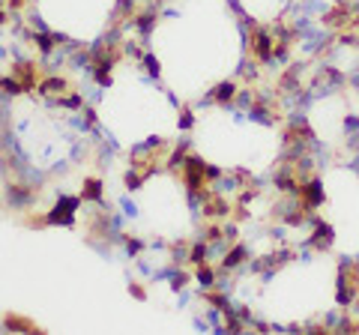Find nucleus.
Wrapping results in <instances>:
<instances>
[{"label":"nucleus","instance_id":"f257e3e1","mask_svg":"<svg viewBox=\"0 0 359 335\" xmlns=\"http://www.w3.org/2000/svg\"><path fill=\"white\" fill-rule=\"evenodd\" d=\"M234 96V84H222V87H215V99H231Z\"/></svg>","mask_w":359,"mask_h":335}]
</instances>
